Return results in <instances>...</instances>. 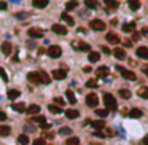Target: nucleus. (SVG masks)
Listing matches in <instances>:
<instances>
[{
	"label": "nucleus",
	"instance_id": "nucleus-36",
	"mask_svg": "<svg viewBox=\"0 0 148 145\" xmlns=\"http://www.w3.org/2000/svg\"><path fill=\"white\" fill-rule=\"evenodd\" d=\"M48 110L51 113H61V112H62V109H61V107H57V105H54V104H49L48 105Z\"/></svg>",
	"mask_w": 148,
	"mask_h": 145
},
{
	"label": "nucleus",
	"instance_id": "nucleus-16",
	"mask_svg": "<svg viewBox=\"0 0 148 145\" xmlns=\"http://www.w3.org/2000/svg\"><path fill=\"white\" fill-rule=\"evenodd\" d=\"M91 126L96 131H102V129L105 128V121L104 120H96V121H91Z\"/></svg>",
	"mask_w": 148,
	"mask_h": 145
},
{
	"label": "nucleus",
	"instance_id": "nucleus-42",
	"mask_svg": "<svg viewBox=\"0 0 148 145\" xmlns=\"http://www.w3.org/2000/svg\"><path fill=\"white\" fill-rule=\"evenodd\" d=\"M0 77H2L3 81H8V75H7V72H5V69H2V67H0Z\"/></svg>",
	"mask_w": 148,
	"mask_h": 145
},
{
	"label": "nucleus",
	"instance_id": "nucleus-46",
	"mask_svg": "<svg viewBox=\"0 0 148 145\" xmlns=\"http://www.w3.org/2000/svg\"><path fill=\"white\" fill-rule=\"evenodd\" d=\"M105 3H107L108 7H110V8H116V7H118V3H116V2H110V0H107Z\"/></svg>",
	"mask_w": 148,
	"mask_h": 145
},
{
	"label": "nucleus",
	"instance_id": "nucleus-30",
	"mask_svg": "<svg viewBox=\"0 0 148 145\" xmlns=\"http://www.w3.org/2000/svg\"><path fill=\"white\" fill-rule=\"evenodd\" d=\"M29 140H30V139H29L27 134H21V136L18 137V142H19L21 145H27V144H29Z\"/></svg>",
	"mask_w": 148,
	"mask_h": 145
},
{
	"label": "nucleus",
	"instance_id": "nucleus-43",
	"mask_svg": "<svg viewBox=\"0 0 148 145\" xmlns=\"http://www.w3.org/2000/svg\"><path fill=\"white\" fill-rule=\"evenodd\" d=\"M86 7H88V8H97V2H91V0H86Z\"/></svg>",
	"mask_w": 148,
	"mask_h": 145
},
{
	"label": "nucleus",
	"instance_id": "nucleus-45",
	"mask_svg": "<svg viewBox=\"0 0 148 145\" xmlns=\"http://www.w3.org/2000/svg\"><path fill=\"white\" fill-rule=\"evenodd\" d=\"M113 134L115 132H113L110 128H104V136H113Z\"/></svg>",
	"mask_w": 148,
	"mask_h": 145
},
{
	"label": "nucleus",
	"instance_id": "nucleus-5",
	"mask_svg": "<svg viewBox=\"0 0 148 145\" xmlns=\"http://www.w3.org/2000/svg\"><path fill=\"white\" fill-rule=\"evenodd\" d=\"M118 70L121 72V75H123V78H126V80H136V73L134 72H131V70H128V69H124V67H121V65H118Z\"/></svg>",
	"mask_w": 148,
	"mask_h": 145
},
{
	"label": "nucleus",
	"instance_id": "nucleus-24",
	"mask_svg": "<svg viewBox=\"0 0 148 145\" xmlns=\"http://www.w3.org/2000/svg\"><path fill=\"white\" fill-rule=\"evenodd\" d=\"M88 59H89V62H97V61L100 59V54L97 51H91L88 54Z\"/></svg>",
	"mask_w": 148,
	"mask_h": 145
},
{
	"label": "nucleus",
	"instance_id": "nucleus-55",
	"mask_svg": "<svg viewBox=\"0 0 148 145\" xmlns=\"http://www.w3.org/2000/svg\"><path fill=\"white\" fill-rule=\"evenodd\" d=\"M131 45H132V42H129V40L124 42V46H131Z\"/></svg>",
	"mask_w": 148,
	"mask_h": 145
},
{
	"label": "nucleus",
	"instance_id": "nucleus-10",
	"mask_svg": "<svg viewBox=\"0 0 148 145\" xmlns=\"http://www.w3.org/2000/svg\"><path fill=\"white\" fill-rule=\"evenodd\" d=\"M73 46H75L76 49H78V51H89L91 53V46H89L88 43H84V42H78V43H73Z\"/></svg>",
	"mask_w": 148,
	"mask_h": 145
},
{
	"label": "nucleus",
	"instance_id": "nucleus-31",
	"mask_svg": "<svg viewBox=\"0 0 148 145\" xmlns=\"http://www.w3.org/2000/svg\"><path fill=\"white\" fill-rule=\"evenodd\" d=\"M19 91H18V89H10L8 91V99H11V101H14V99H16V97H19Z\"/></svg>",
	"mask_w": 148,
	"mask_h": 145
},
{
	"label": "nucleus",
	"instance_id": "nucleus-25",
	"mask_svg": "<svg viewBox=\"0 0 148 145\" xmlns=\"http://www.w3.org/2000/svg\"><path fill=\"white\" fill-rule=\"evenodd\" d=\"M123 32H136V22H129L123 26Z\"/></svg>",
	"mask_w": 148,
	"mask_h": 145
},
{
	"label": "nucleus",
	"instance_id": "nucleus-17",
	"mask_svg": "<svg viewBox=\"0 0 148 145\" xmlns=\"http://www.w3.org/2000/svg\"><path fill=\"white\" fill-rule=\"evenodd\" d=\"M108 73H110V69L105 67V65H102V67H99L96 70V75H97V77H107Z\"/></svg>",
	"mask_w": 148,
	"mask_h": 145
},
{
	"label": "nucleus",
	"instance_id": "nucleus-54",
	"mask_svg": "<svg viewBox=\"0 0 148 145\" xmlns=\"http://www.w3.org/2000/svg\"><path fill=\"white\" fill-rule=\"evenodd\" d=\"M143 144H145V145H148V136H145V137H143Z\"/></svg>",
	"mask_w": 148,
	"mask_h": 145
},
{
	"label": "nucleus",
	"instance_id": "nucleus-51",
	"mask_svg": "<svg viewBox=\"0 0 148 145\" xmlns=\"http://www.w3.org/2000/svg\"><path fill=\"white\" fill-rule=\"evenodd\" d=\"M7 7H8V5L5 3V2H0V10H7Z\"/></svg>",
	"mask_w": 148,
	"mask_h": 145
},
{
	"label": "nucleus",
	"instance_id": "nucleus-3",
	"mask_svg": "<svg viewBox=\"0 0 148 145\" xmlns=\"http://www.w3.org/2000/svg\"><path fill=\"white\" fill-rule=\"evenodd\" d=\"M46 54H48L49 57H53V59H57V57H61V54H62V49H61V46H57V45H53V46L48 48Z\"/></svg>",
	"mask_w": 148,
	"mask_h": 145
},
{
	"label": "nucleus",
	"instance_id": "nucleus-2",
	"mask_svg": "<svg viewBox=\"0 0 148 145\" xmlns=\"http://www.w3.org/2000/svg\"><path fill=\"white\" fill-rule=\"evenodd\" d=\"M97 104H99V96H97L96 93H89L88 96H86V105L91 107V109H96Z\"/></svg>",
	"mask_w": 148,
	"mask_h": 145
},
{
	"label": "nucleus",
	"instance_id": "nucleus-4",
	"mask_svg": "<svg viewBox=\"0 0 148 145\" xmlns=\"http://www.w3.org/2000/svg\"><path fill=\"white\" fill-rule=\"evenodd\" d=\"M27 35L30 37V38H41V37H43V30H41L40 27H29Z\"/></svg>",
	"mask_w": 148,
	"mask_h": 145
},
{
	"label": "nucleus",
	"instance_id": "nucleus-50",
	"mask_svg": "<svg viewBox=\"0 0 148 145\" xmlns=\"http://www.w3.org/2000/svg\"><path fill=\"white\" fill-rule=\"evenodd\" d=\"M49 128H51V126H49L48 123H43V125H41V129H43V131H48Z\"/></svg>",
	"mask_w": 148,
	"mask_h": 145
},
{
	"label": "nucleus",
	"instance_id": "nucleus-20",
	"mask_svg": "<svg viewBox=\"0 0 148 145\" xmlns=\"http://www.w3.org/2000/svg\"><path fill=\"white\" fill-rule=\"evenodd\" d=\"M10 132H11V128H10V126H7V125H0V136H2V137L10 136Z\"/></svg>",
	"mask_w": 148,
	"mask_h": 145
},
{
	"label": "nucleus",
	"instance_id": "nucleus-22",
	"mask_svg": "<svg viewBox=\"0 0 148 145\" xmlns=\"http://www.w3.org/2000/svg\"><path fill=\"white\" fill-rule=\"evenodd\" d=\"M27 80L30 83H40V78H38V72H30L27 75Z\"/></svg>",
	"mask_w": 148,
	"mask_h": 145
},
{
	"label": "nucleus",
	"instance_id": "nucleus-29",
	"mask_svg": "<svg viewBox=\"0 0 148 145\" xmlns=\"http://www.w3.org/2000/svg\"><path fill=\"white\" fill-rule=\"evenodd\" d=\"M137 94H139L142 99H148V88H147V86H142V88L137 91Z\"/></svg>",
	"mask_w": 148,
	"mask_h": 145
},
{
	"label": "nucleus",
	"instance_id": "nucleus-21",
	"mask_svg": "<svg viewBox=\"0 0 148 145\" xmlns=\"http://www.w3.org/2000/svg\"><path fill=\"white\" fill-rule=\"evenodd\" d=\"M65 96H67V99H68V104H72V105L76 104V97H75L72 89H67V91H65Z\"/></svg>",
	"mask_w": 148,
	"mask_h": 145
},
{
	"label": "nucleus",
	"instance_id": "nucleus-57",
	"mask_svg": "<svg viewBox=\"0 0 148 145\" xmlns=\"http://www.w3.org/2000/svg\"><path fill=\"white\" fill-rule=\"evenodd\" d=\"M143 72H145V73H148V67H143Z\"/></svg>",
	"mask_w": 148,
	"mask_h": 145
},
{
	"label": "nucleus",
	"instance_id": "nucleus-39",
	"mask_svg": "<svg viewBox=\"0 0 148 145\" xmlns=\"http://www.w3.org/2000/svg\"><path fill=\"white\" fill-rule=\"evenodd\" d=\"M59 134H62V136H70V134H72V129L70 128H61Z\"/></svg>",
	"mask_w": 148,
	"mask_h": 145
},
{
	"label": "nucleus",
	"instance_id": "nucleus-40",
	"mask_svg": "<svg viewBox=\"0 0 148 145\" xmlns=\"http://www.w3.org/2000/svg\"><path fill=\"white\" fill-rule=\"evenodd\" d=\"M86 86H88V88H97V80H94V78L88 80L86 81Z\"/></svg>",
	"mask_w": 148,
	"mask_h": 145
},
{
	"label": "nucleus",
	"instance_id": "nucleus-19",
	"mask_svg": "<svg viewBox=\"0 0 148 145\" xmlns=\"http://www.w3.org/2000/svg\"><path fill=\"white\" fill-rule=\"evenodd\" d=\"M78 110H73V109H68V110H65V117L68 118V120H75V118H78Z\"/></svg>",
	"mask_w": 148,
	"mask_h": 145
},
{
	"label": "nucleus",
	"instance_id": "nucleus-41",
	"mask_svg": "<svg viewBox=\"0 0 148 145\" xmlns=\"http://www.w3.org/2000/svg\"><path fill=\"white\" fill-rule=\"evenodd\" d=\"M29 16H30V13H26V11L18 13V14H16V18H18V19H26V18H29Z\"/></svg>",
	"mask_w": 148,
	"mask_h": 145
},
{
	"label": "nucleus",
	"instance_id": "nucleus-14",
	"mask_svg": "<svg viewBox=\"0 0 148 145\" xmlns=\"http://www.w3.org/2000/svg\"><path fill=\"white\" fill-rule=\"evenodd\" d=\"M26 112L29 113V115H40V105H37V104H32V105H29L27 107V110Z\"/></svg>",
	"mask_w": 148,
	"mask_h": 145
},
{
	"label": "nucleus",
	"instance_id": "nucleus-9",
	"mask_svg": "<svg viewBox=\"0 0 148 145\" xmlns=\"http://www.w3.org/2000/svg\"><path fill=\"white\" fill-rule=\"evenodd\" d=\"M113 56H115L118 61H124L126 59V51H124L123 48H115L113 49Z\"/></svg>",
	"mask_w": 148,
	"mask_h": 145
},
{
	"label": "nucleus",
	"instance_id": "nucleus-44",
	"mask_svg": "<svg viewBox=\"0 0 148 145\" xmlns=\"http://www.w3.org/2000/svg\"><path fill=\"white\" fill-rule=\"evenodd\" d=\"M34 145H46V142H45V139H35V140H34Z\"/></svg>",
	"mask_w": 148,
	"mask_h": 145
},
{
	"label": "nucleus",
	"instance_id": "nucleus-56",
	"mask_svg": "<svg viewBox=\"0 0 148 145\" xmlns=\"http://www.w3.org/2000/svg\"><path fill=\"white\" fill-rule=\"evenodd\" d=\"M143 34H145V35H148V29H143Z\"/></svg>",
	"mask_w": 148,
	"mask_h": 145
},
{
	"label": "nucleus",
	"instance_id": "nucleus-49",
	"mask_svg": "<svg viewBox=\"0 0 148 145\" xmlns=\"http://www.w3.org/2000/svg\"><path fill=\"white\" fill-rule=\"evenodd\" d=\"M5 120H7V113L0 110V121H5Z\"/></svg>",
	"mask_w": 148,
	"mask_h": 145
},
{
	"label": "nucleus",
	"instance_id": "nucleus-52",
	"mask_svg": "<svg viewBox=\"0 0 148 145\" xmlns=\"http://www.w3.org/2000/svg\"><path fill=\"white\" fill-rule=\"evenodd\" d=\"M102 51H104L105 54H110V49H108L107 46H102Z\"/></svg>",
	"mask_w": 148,
	"mask_h": 145
},
{
	"label": "nucleus",
	"instance_id": "nucleus-15",
	"mask_svg": "<svg viewBox=\"0 0 148 145\" xmlns=\"http://www.w3.org/2000/svg\"><path fill=\"white\" fill-rule=\"evenodd\" d=\"M11 109L14 110V112H19V113H24L26 110H27V107H26L24 102H16V104L11 105Z\"/></svg>",
	"mask_w": 148,
	"mask_h": 145
},
{
	"label": "nucleus",
	"instance_id": "nucleus-35",
	"mask_svg": "<svg viewBox=\"0 0 148 145\" xmlns=\"http://www.w3.org/2000/svg\"><path fill=\"white\" fill-rule=\"evenodd\" d=\"M129 8L131 10H139L140 8V2L139 0H129Z\"/></svg>",
	"mask_w": 148,
	"mask_h": 145
},
{
	"label": "nucleus",
	"instance_id": "nucleus-33",
	"mask_svg": "<svg viewBox=\"0 0 148 145\" xmlns=\"http://www.w3.org/2000/svg\"><path fill=\"white\" fill-rule=\"evenodd\" d=\"M67 145H80V139L78 137H68L67 140H65Z\"/></svg>",
	"mask_w": 148,
	"mask_h": 145
},
{
	"label": "nucleus",
	"instance_id": "nucleus-23",
	"mask_svg": "<svg viewBox=\"0 0 148 145\" xmlns=\"http://www.w3.org/2000/svg\"><path fill=\"white\" fill-rule=\"evenodd\" d=\"M32 5L35 8H45V7H48V0H34Z\"/></svg>",
	"mask_w": 148,
	"mask_h": 145
},
{
	"label": "nucleus",
	"instance_id": "nucleus-26",
	"mask_svg": "<svg viewBox=\"0 0 148 145\" xmlns=\"http://www.w3.org/2000/svg\"><path fill=\"white\" fill-rule=\"evenodd\" d=\"M142 115H143V113H142L140 109H132L131 112H129V117L131 118H142Z\"/></svg>",
	"mask_w": 148,
	"mask_h": 145
},
{
	"label": "nucleus",
	"instance_id": "nucleus-32",
	"mask_svg": "<svg viewBox=\"0 0 148 145\" xmlns=\"http://www.w3.org/2000/svg\"><path fill=\"white\" fill-rule=\"evenodd\" d=\"M120 96L123 97V99H129V97H131V91H129L128 88H121L120 89Z\"/></svg>",
	"mask_w": 148,
	"mask_h": 145
},
{
	"label": "nucleus",
	"instance_id": "nucleus-28",
	"mask_svg": "<svg viewBox=\"0 0 148 145\" xmlns=\"http://www.w3.org/2000/svg\"><path fill=\"white\" fill-rule=\"evenodd\" d=\"M96 115L99 118H102V120H104V118L108 117V110L107 109H96Z\"/></svg>",
	"mask_w": 148,
	"mask_h": 145
},
{
	"label": "nucleus",
	"instance_id": "nucleus-53",
	"mask_svg": "<svg viewBox=\"0 0 148 145\" xmlns=\"http://www.w3.org/2000/svg\"><path fill=\"white\" fill-rule=\"evenodd\" d=\"M110 24H112V26H116V24H118V19H112V21H110Z\"/></svg>",
	"mask_w": 148,
	"mask_h": 145
},
{
	"label": "nucleus",
	"instance_id": "nucleus-7",
	"mask_svg": "<svg viewBox=\"0 0 148 145\" xmlns=\"http://www.w3.org/2000/svg\"><path fill=\"white\" fill-rule=\"evenodd\" d=\"M51 29H53V32L57 34V35H65V34H67V27L62 26V24H53Z\"/></svg>",
	"mask_w": 148,
	"mask_h": 145
},
{
	"label": "nucleus",
	"instance_id": "nucleus-37",
	"mask_svg": "<svg viewBox=\"0 0 148 145\" xmlns=\"http://www.w3.org/2000/svg\"><path fill=\"white\" fill-rule=\"evenodd\" d=\"M54 105H57V107H64L65 101L62 99V97H54Z\"/></svg>",
	"mask_w": 148,
	"mask_h": 145
},
{
	"label": "nucleus",
	"instance_id": "nucleus-27",
	"mask_svg": "<svg viewBox=\"0 0 148 145\" xmlns=\"http://www.w3.org/2000/svg\"><path fill=\"white\" fill-rule=\"evenodd\" d=\"M61 18H62V19H64V21L67 22L68 26H73V24H75V21H73V18L70 16V14H67V13H62V14H61Z\"/></svg>",
	"mask_w": 148,
	"mask_h": 145
},
{
	"label": "nucleus",
	"instance_id": "nucleus-12",
	"mask_svg": "<svg viewBox=\"0 0 148 145\" xmlns=\"http://www.w3.org/2000/svg\"><path fill=\"white\" fill-rule=\"evenodd\" d=\"M105 38H107L108 43H112V45H118V43H120V37L116 35V34H113V32H108Z\"/></svg>",
	"mask_w": 148,
	"mask_h": 145
},
{
	"label": "nucleus",
	"instance_id": "nucleus-48",
	"mask_svg": "<svg viewBox=\"0 0 148 145\" xmlns=\"http://www.w3.org/2000/svg\"><path fill=\"white\" fill-rule=\"evenodd\" d=\"M94 136H96V137H105L104 131H94Z\"/></svg>",
	"mask_w": 148,
	"mask_h": 145
},
{
	"label": "nucleus",
	"instance_id": "nucleus-13",
	"mask_svg": "<svg viewBox=\"0 0 148 145\" xmlns=\"http://www.w3.org/2000/svg\"><path fill=\"white\" fill-rule=\"evenodd\" d=\"M38 78H40V83H43V85H49V81H51L49 75L45 72V70H40V72H38Z\"/></svg>",
	"mask_w": 148,
	"mask_h": 145
},
{
	"label": "nucleus",
	"instance_id": "nucleus-47",
	"mask_svg": "<svg viewBox=\"0 0 148 145\" xmlns=\"http://www.w3.org/2000/svg\"><path fill=\"white\" fill-rule=\"evenodd\" d=\"M137 40H140V34L134 32V35H132V42H137Z\"/></svg>",
	"mask_w": 148,
	"mask_h": 145
},
{
	"label": "nucleus",
	"instance_id": "nucleus-6",
	"mask_svg": "<svg viewBox=\"0 0 148 145\" xmlns=\"http://www.w3.org/2000/svg\"><path fill=\"white\" fill-rule=\"evenodd\" d=\"M89 26H91L92 30H105V22L104 21H100V19H92L91 22H89Z\"/></svg>",
	"mask_w": 148,
	"mask_h": 145
},
{
	"label": "nucleus",
	"instance_id": "nucleus-8",
	"mask_svg": "<svg viewBox=\"0 0 148 145\" xmlns=\"http://www.w3.org/2000/svg\"><path fill=\"white\" fill-rule=\"evenodd\" d=\"M136 54L140 57V59L148 61V46H139V48L136 49Z\"/></svg>",
	"mask_w": 148,
	"mask_h": 145
},
{
	"label": "nucleus",
	"instance_id": "nucleus-38",
	"mask_svg": "<svg viewBox=\"0 0 148 145\" xmlns=\"http://www.w3.org/2000/svg\"><path fill=\"white\" fill-rule=\"evenodd\" d=\"M78 7V2H67L65 3V10H75Z\"/></svg>",
	"mask_w": 148,
	"mask_h": 145
},
{
	"label": "nucleus",
	"instance_id": "nucleus-18",
	"mask_svg": "<svg viewBox=\"0 0 148 145\" xmlns=\"http://www.w3.org/2000/svg\"><path fill=\"white\" fill-rule=\"evenodd\" d=\"M11 49H13V46H11L10 42H3V43H2V53H3L5 56H8L10 53H11Z\"/></svg>",
	"mask_w": 148,
	"mask_h": 145
},
{
	"label": "nucleus",
	"instance_id": "nucleus-34",
	"mask_svg": "<svg viewBox=\"0 0 148 145\" xmlns=\"http://www.w3.org/2000/svg\"><path fill=\"white\" fill-rule=\"evenodd\" d=\"M30 120H32L34 123H40V125H43V123H45V117H43V115H34Z\"/></svg>",
	"mask_w": 148,
	"mask_h": 145
},
{
	"label": "nucleus",
	"instance_id": "nucleus-11",
	"mask_svg": "<svg viewBox=\"0 0 148 145\" xmlns=\"http://www.w3.org/2000/svg\"><path fill=\"white\" fill-rule=\"evenodd\" d=\"M65 69H57V70H53V78H56V80H64L65 78Z\"/></svg>",
	"mask_w": 148,
	"mask_h": 145
},
{
	"label": "nucleus",
	"instance_id": "nucleus-1",
	"mask_svg": "<svg viewBox=\"0 0 148 145\" xmlns=\"http://www.w3.org/2000/svg\"><path fill=\"white\" fill-rule=\"evenodd\" d=\"M104 104H105V107H107V110H110V112H115V110L118 109L115 97H113L110 93H105L104 94Z\"/></svg>",
	"mask_w": 148,
	"mask_h": 145
}]
</instances>
